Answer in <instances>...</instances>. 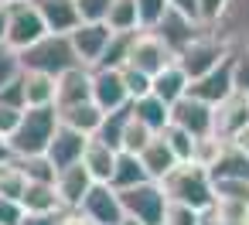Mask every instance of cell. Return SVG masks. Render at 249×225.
I'll return each mask as SVG.
<instances>
[{
	"label": "cell",
	"instance_id": "obj_36",
	"mask_svg": "<svg viewBox=\"0 0 249 225\" xmlns=\"http://www.w3.org/2000/svg\"><path fill=\"white\" fill-rule=\"evenodd\" d=\"M130 109H133V106H130ZM154 137H157V133H154L150 126H143L137 116H130L126 133H123V150H126V154H140V150H143V147H147Z\"/></svg>",
	"mask_w": 249,
	"mask_h": 225
},
{
	"label": "cell",
	"instance_id": "obj_30",
	"mask_svg": "<svg viewBox=\"0 0 249 225\" xmlns=\"http://www.w3.org/2000/svg\"><path fill=\"white\" fill-rule=\"evenodd\" d=\"M130 116H133V109H130V106L106 113V120H103V126H99V133H96V137H99L103 143H109L113 150H123V133H126Z\"/></svg>",
	"mask_w": 249,
	"mask_h": 225
},
{
	"label": "cell",
	"instance_id": "obj_22",
	"mask_svg": "<svg viewBox=\"0 0 249 225\" xmlns=\"http://www.w3.org/2000/svg\"><path fill=\"white\" fill-rule=\"evenodd\" d=\"M116 157H120V150H113L109 143H103L99 137H92L89 147H86V154H82V164L89 167V174H92L96 184H109L113 171H116Z\"/></svg>",
	"mask_w": 249,
	"mask_h": 225
},
{
	"label": "cell",
	"instance_id": "obj_12",
	"mask_svg": "<svg viewBox=\"0 0 249 225\" xmlns=\"http://www.w3.org/2000/svg\"><path fill=\"white\" fill-rule=\"evenodd\" d=\"M171 62H174V55L167 52V45H164L154 31H140V35H137L133 52H130V69L147 72V75L154 79V75H157V72H164Z\"/></svg>",
	"mask_w": 249,
	"mask_h": 225
},
{
	"label": "cell",
	"instance_id": "obj_19",
	"mask_svg": "<svg viewBox=\"0 0 249 225\" xmlns=\"http://www.w3.org/2000/svg\"><path fill=\"white\" fill-rule=\"evenodd\" d=\"M86 99H92V69L75 65L65 75H58V96H55V106L58 109L75 106V103H86Z\"/></svg>",
	"mask_w": 249,
	"mask_h": 225
},
{
	"label": "cell",
	"instance_id": "obj_37",
	"mask_svg": "<svg viewBox=\"0 0 249 225\" xmlns=\"http://www.w3.org/2000/svg\"><path fill=\"white\" fill-rule=\"evenodd\" d=\"M205 211L191 208V205H181V201H167V211H164V225H201Z\"/></svg>",
	"mask_w": 249,
	"mask_h": 225
},
{
	"label": "cell",
	"instance_id": "obj_13",
	"mask_svg": "<svg viewBox=\"0 0 249 225\" xmlns=\"http://www.w3.org/2000/svg\"><path fill=\"white\" fill-rule=\"evenodd\" d=\"M92 103L103 113L130 106V92L123 82V69H92Z\"/></svg>",
	"mask_w": 249,
	"mask_h": 225
},
{
	"label": "cell",
	"instance_id": "obj_33",
	"mask_svg": "<svg viewBox=\"0 0 249 225\" xmlns=\"http://www.w3.org/2000/svg\"><path fill=\"white\" fill-rule=\"evenodd\" d=\"M24 191H28V174L14 164V160H7L4 167H0V198H24Z\"/></svg>",
	"mask_w": 249,
	"mask_h": 225
},
{
	"label": "cell",
	"instance_id": "obj_2",
	"mask_svg": "<svg viewBox=\"0 0 249 225\" xmlns=\"http://www.w3.org/2000/svg\"><path fill=\"white\" fill-rule=\"evenodd\" d=\"M58 106H28L14 137H11V154L14 157H35L45 154L55 130H58Z\"/></svg>",
	"mask_w": 249,
	"mask_h": 225
},
{
	"label": "cell",
	"instance_id": "obj_41",
	"mask_svg": "<svg viewBox=\"0 0 249 225\" xmlns=\"http://www.w3.org/2000/svg\"><path fill=\"white\" fill-rule=\"evenodd\" d=\"M28 208L18 198H0V225H24Z\"/></svg>",
	"mask_w": 249,
	"mask_h": 225
},
{
	"label": "cell",
	"instance_id": "obj_27",
	"mask_svg": "<svg viewBox=\"0 0 249 225\" xmlns=\"http://www.w3.org/2000/svg\"><path fill=\"white\" fill-rule=\"evenodd\" d=\"M133 106V116L143 123V126H150L154 133H164L167 126H171V106L160 99V96H143V99H137V103H130Z\"/></svg>",
	"mask_w": 249,
	"mask_h": 225
},
{
	"label": "cell",
	"instance_id": "obj_42",
	"mask_svg": "<svg viewBox=\"0 0 249 225\" xmlns=\"http://www.w3.org/2000/svg\"><path fill=\"white\" fill-rule=\"evenodd\" d=\"M21 116H24V109L21 106H11V103H4L0 99V137H14V130H18V123H21Z\"/></svg>",
	"mask_w": 249,
	"mask_h": 225
},
{
	"label": "cell",
	"instance_id": "obj_15",
	"mask_svg": "<svg viewBox=\"0 0 249 225\" xmlns=\"http://www.w3.org/2000/svg\"><path fill=\"white\" fill-rule=\"evenodd\" d=\"M89 140H92V137H86V133H79V130H72V126L58 123V130H55V137H52V143H48L45 157H48L58 171H62V167H72V164H79V160H82V154H86Z\"/></svg>",
	"mask_w": 249,
	"mask_h": 225
},
{
	"label": "cell",
	"instance_id": "obj_32",
	"mask_svg": "<svg viewBox=\"0 0 249 225\" xmlns=\"http://www.w3.org/2000/svg\"><path fill=\"white\" fill-rule=\"evenodd\" d=\"M21 75H24L21 52H18V48H11L7 41H0V92H4L7 86H14Z\"/></svg>",
	"mask_w": 249,
	"mask_h": 225
},
{
	"label": "cell",
	"instance_id": "obj_28",
	"mask_svg": "<svg viewBox=\"0 0 249 225\" xmlns=\"http://www.w3.org/2000/svg\"><path fill=\"white\" fill-rule=\"evenodd\" d=\"M143 181H150V177H147V167L140 164V157L120 150L116 171H113V181H109V184H113L116 191H126V188H137V184H143Z\"/></svg>",
	"mask_w": 249,
	"mask_h": 225
},
{
	"label": "cell",
	"instance_id": "obj_49",
	"mask_svg": "<svg viewBox=\"0 0 249 225\" xmlns=\"http://www.w3.org/2000/svg\"><path fill=\"white\" fill-rule=\"evenodd\" d=\"M0 41H7V4H0Z\"/></svg>",
	"mask_w": 249,
	"mask_h": 225
},
{
	"label": "cell",
	"instance_id": "obj_47",
	"mask_svg": "<svg viewBox=\"0 0 249 225\" xmlns=\"http://www.w3.org/2000/svg\"><path fill=\"white\" fill-rule=\"evenodd\" d=\"M174 7H181L184 14H191V17H198V0H171Z\"/></svg>",
	"mask_w": 249,
	"mask_h": 225
},
{
	"label": "cell",
	"instance_id": "obj_5",
	"mask_svg": "<svg viewBox=\"0 0 249 225\" xmlns=\"http://www.w3.org/2000/svg\"><path fill=\"white\" fill-rule=\"evenodd\" d=\"M120 201H123L126 218L143 222V225H164L167 191H164L160 181H143L137 188H126V191H120Z\"/></svg>",
	"mask_w": 249,
	"mask_h": 225
},
{
	"label": "cell",
	"instance_id": "obj_50",
	"mask_svg": "<svg viewBox=\"0 0 249 225\" xmlns=\"http://www.w3.org/2000/svg\"><path fill=\"white\" fill-rule=\"evenodd\" d=\"M232 143H239V147H242V150L249 154V126H246V130H242V133H239V137H235Z\"/></svg>",
	"mask_w": 249,
	"mask_h": 225
},
{
	"label": "cell",
	"instance_id": "obj_11",
	"mask_svg": "<svg viewBox=\"0 0 249 225\" xmlns=\"http://www.w3.org/2000/svg\"><path fill=\"white\" fill-rule=\"evenodd\" d=\"M82 215H89L96 225H123L126 222V211H123V201H120V191L113 184H92V191L86 194Z\"/></svg>",
	"mask_w": 249,
	"mask_h": 225
},
{
	"label": "cell",
	"instance_id": "obj_44",
	"mask_svg": "<svg viewBox=\"0 0 249 225\" xmlns=\"http://www.w3.org/2000/svg\"><path fill=\"white\" fill-rule=\"evenodd\" d=\"M232 62H235V89L249 96V48L232 52Z\"/></svg>",
	"mask_w": 249,
	"mask_h": 225
},
{
	"label": "cell",
	"instance_id": "obj_18",
	"mask_svg": "<svg viewBox=\"0 0 249 225\" xmlns=\"http://www.w3.org/2000/svg\"><path fill=\"white\" fill-rule=\"evenodd\" d=\"M31 4L38 7L45 28H48L52 35H72V31L82 24L75 0H31Z\"/></svg>",
	"mask_w": 249,
	"mask_h": 225
},
{
	"label": "cell",
	"instance_id": "obj_16",
	"mask_svg": "<svg viewBox=\"0 0 249 225\" xmlns=\"http://www.w3.org/2000/svg\"><path fill=\"white\" fill-rule=\"evenodd\" d=\"M246 126H249V96L235 89L222 106H215V137L235 140Z\"/></svg>",
	"mask_w": 249,
	"mask_h": 225
},
{
	"label": "cell",
	"instance_id": "obj_3",
	"mask_svg": "<svg viewBox=\"0 0 249 225\" xmlns=\"http://www.w3.org/2000/svg\"><path fill=\"white\" fill-rule=\"evenodd\" d=\"M21 62H24V72H45V75H65L69 69L79 65V55L72 48V38L69 35H45L41 41H35L31 48L21 52Z\"/></svg>",
	"mask_w": 249,
	"mask_h": 225
},
{
	"label": "cell",
	"instance_id": "obj_17",
	"mask_svg": "<svg viewBox=\"0 0 249 225\" xmlns=\"http://www.w3.org/2000/svg\"><path fill=\"white\" fill-rule=\"evenodd\" d=\"M92 174H89V167L79 160V164H72V167H62L58 171V177H55V191H58V198H62V205H65V211H72V208H82V201H86V194L92 191Z\"/></svg>",
	"mask_w": 249,
	"mask_h": 225
},
{
	"label": "cell",
	"instance_id": "obj_24",
	"mask_svg": "<svg viewBox=\"0 0 249 225\" xmlns=\"http://www.w3.org/2000/svg\"><path fill=\"white\" fill-rule=\"evenodd\" d=\"M21 205L28 208V215H52V211H65L55 181H28V191L21 198Z\"/></svg>",
	"mask_w": 249,
	"mask_h": 225
},
{
	"label": "cell",
	"instance_id": "obj_45",
	"mask_svg": "<svg viewBox=\"0 0 249 225\" xmlns=\"http://www.w3.org/2000/svg\"><path fill=\"white\" fill-rule=\"evenodd\" d=\"M24 225H62V211H52V215H28Z\"/></svg>",
	"mask_w": 249,
	"mask_h": 225
},
{
	"label": "cell",
	"instance_id": "obj_46",
	"mask_svg": "<svg viewBox=\"0 0 249 225\" xmlns=\"http://www.w3.org/2000/svg\"><path fill=\"white\" fill-rule=\"evenodd\" d=\"M62 225H96L89 215H82L79 208H72V211H62Z\"/></svg>",
	"mask_w": 249,
	"mask_h": 225
},
{
	"label": "cell",
	"instance_id": "obj_20",
	"mask_svg": "<svg viewBox=\"0 0 249 225\" xmlns=\"http://www.w3.org/2000/svg\"><path fill=\"white\" fill-rule=\"evenodd\" d=\"M137 157H140V164L147 167V177H150V181H164V177H167V174L181 164V160L174 157L171 143L164 140V133H157V137H154V140H150V143H147Z\"/></svg>",
	"mask_w": 249,
	"mask_h": 225
},
{
	"label": "cell",
	"instance_id": "obj_25",
	"mask_svg": "<svg viewBox=\"0 0 249 225\" xmlns=\"http://www.w3.org/2000/svg\"><path fill=\"white\" fill-rule=\"evenodd\" d=\"M188 86H191V79H188V72L178 62H171L164 72L154 75V96H160L167 106H174L178 99H184L188 96Z\"/></svg>",
	"mask_w": 249,
	"mask_h": 225
},
{
	"label": "cell",
	"instance_id": "obj_35",
	"mask_svg": "<svg viewBox=\"0 0 249 225\" xmlns=\"http://www.w3.org/2000/svg\"><path fill=\"white\" fill-rule=\"evenodd\" d=\"M164 140L171 143V150H174V157H178L181 164H184V160H195V147H198V140H195L188 130H181V126L171 123V126L164 130Z\"/></svg>",
	"mask_w": 249,
	"mask_h": 225
},
{
	"label": "cell",
	"instance_id": "obj_51",
	"mask_svg": "<svg viewBox=\"0 0 249 225\" xmlns=\"http://www.w3.org/2000/svg\"><path fill=\"white\" fill-rule=\"evenodd\" d=\"M222 225H249V222H222Z\"/></svg>",
	"mask_w": 249,
	"mask_h": 225
},
{
	"label": "cell",
	"instance_id": "obj_21",
	"mask_svg": "<svg viewBox=\"0 0 249 225\" xmlns=\"http://www.w3.org/2000/svg\"><path fill=\"white\" fill-rule=\"evenodd\" d=\"M208 174H212V181H249V154L239 143L225 140V147H222L218 160L208 167Z\"/></svg>",
	"mask_w": 249,
	"mask_h": 225
},
{
	"label": "cell",
	"instance_id": "obj_39",
	"mask_svg": "<svg viewBox=\"0 0 249 225\" xmlns=\"http://www.w3.org/2000/svg\"><path fill=\"white\" fill-rule=\"evenodd\" d=\"M167 7H171V0H137V11H140V28L143 31H150L164 14H167Z\"/></svg>",
	"mask_w": 249,
	"mask_h": 225
},
{
	"label": "cell",
	"instance_id": "obj_7",
	"mask_svg": "<svg viewBox=\"0 0 249 225\" xmlns=\"http://www.w3.org/2000/svg\"><path fill=\"white\" fill-rule=\"evenodd\" d=\"M48 35L38 7L31 4V0H18V4H7V45L24 52L31 48L35 41H41Z\"/></svg>",
	"mask_w": 249,
	"mask_h": 225
},
{
	"label": "cell",
	"instance_id": "obj_8",
	"mask_svg": "<svg viewBox=\"0 0 249 225\" xmlns=\"http://www.w3.org/2000/svg\"><path fill=\"white\" fill-rule=\"evenodd\" d=\"M69 38H72V48H75V55H79V65L96 69V65L103 62V55H106V45H109L113 31H109L106 21H82Z\"/></svg>",
	"mask_w": 249,
	"mask_h": 225
},
{
	"label": "cell",
	"instance_id": "obj_14",
	"mask_svg": "<svg viewBox=\"0 0 249 225\" xmlns=\"http://www.w3.org/2000/svg\"><path fill=\"white\" fill-rule=\"evenodd\" d=\"M212 31H215L232 52L249 48V0H229L222 21H218Z\"/></svg>",
	"mask_w": 249,
	"mask_h": 225
},
{
	"label": "cell",
	"instance_id": "obj_31",
	"mask_svg": "<svg viewBox=\"0 0 249 225\" xmlns=\"http://www.w3.org/2000/svg\"><path fill=\"white\" fill-rule=\"evenodd\" d=\"M106 24H109V31H143V28H140L137 0H113Z\"/></svg>",
	"mask_w": 249,
	"mask_h": 225
},
{
	"label": "cell",
	"instance_id": "obj_6",
	"mask_svg": "<svg viewBox=\"0 0 249 225\" xmlns=\"http://www.w3.org/2000/svg\"><path fill=\"white\" fill-rule=\"evenodd\" d=\"M150 31H154V35L167 45V52L178 58V55H181V52H184L198 35H205L208 28H205L198 17H191V14H184L181 7H174V4H171V7H167V14H164Z\"/></svg>",
	"mask_w": 249,
	"mask_h": 225
},
{
	"label": "cell",
	"instance_id": "obj_26",
	"mask_svg": "<svg viewBox=\"0 0 249 225\" xmlns=\"http://www.w3.org/2000/svg\"><path fill=\"white\" fill-rule=\"evenodd\" d=\"M21 82H24V103L28 106H55V96H58V79L55 75L24 72Z\"/></svg>",
	"mask_w": 249,
	"mask_h": 225
},
{
	"label": "cell",
	"instance_id": "obj_34",
	"mask_svg": "<svg viewBox=\"0 0 249 225\" xmlns=\"http://www.w3.org/2000/svg\"><path fill=\"white\" fill-rule=\"evenodd\" d=\"M24 174H28V181H55L58 177V167L45 157V154H35V157H11Z\"/></svg>",
	"mask_w": 249,
	"mask_h": 225
},
{
	"label": "cell",
	"instance_id": "obj_38",
	"mask_svg": "<svg viewBox=\"0 0 249 225\" xmlns=\"http://www.w3.org/2000/svg\"><path fill=\"white\" fill-rule=\"evenodd\" d=\"M123 82H126V92H130V103H137V99H143V96H150L154 92V79L147 75V72H137V69H123Z\"/></svg>",
	"mask_w": 249,
	"mask_h": 225
},
{
	"label": "cell",
	"instance_id": "obj_10",
	"mask_svg": "<svg viewBox=\"0 0 249 225\" xmlns=\"http://www.w3.org/2000/svg\"><path fill=\"white\" fill-rule=\"evenodd\" d=\"M171 123L188 130L195 140L215 137V106H208V103H201L195 96H184V99H178L171 106Z\"/></svg>",
	"mask_w": 249,
	"mask_h": 225
},
{
	"label": "cell",
	"instance_id": "obj_1",
	"mask_svg": "<svg viewBox=\"0 0 249 225\" xmlns=\"http://www.w3.org/2000/svg\"><path fill=\"white\" fill-rule=\"evenodd\" d=\"M164 191H167V201H181V205H191L198 211H212L215 208V181L208 174V167L195 164V160H184L178 164L164 181Z\"/></svg>",
	"mask_w": 249,
	"mask_h": 225
},
{
	"label": "cell",
	"instance_id": "obj_9",
	"mask_svg": "<svg viewBox=\"0 0 249 225\" xmlns=\"http://www.w3.org/2000/svg\"><path fill=\"white\" fill-rule=\"evenodd\" d=\"M232 92H235V62H232V55L218 69H212L208 75H201V79H195L188 86V96H195V99H201L208 106H222Z\"/></svg>",
	"mask_w": 249,
	"mask_h": 225
},
{
	"label": "cell",
	"instance_id": "obj_4",
	"mask_svg": "<svg viewBox=\"0 0 249 225\" xmlns=\"http://www.w3.org/2000/svg\"><path fill=\"white\" fill-rule=\"evenodd\" d=\"M229 55H232V48H229V45H225L212 28H208V31H205V35H198V38H195V41H191L178 58H174V62H178V65L188 72V79L195 82V79L208 75L212 69H218Z\"/></svg>",
	"mask_w": 249,
	"mask_h": 225
},
{
	"label": "cell",
	"instance_id": "obj_43",
	"mask_svg": "<svg viewBox=\"0 0 249 225\" xmlns=\"http://www.w3.org/2000/svg\"><path fill=\"white\" fill-rule=\"evenodd\" d=\"M79 4V17L82 21H106L113 0H75Z\"/></svg>",
	"mask_w": 249,
	"mask_h": 225
},
{
	"label": "cell",
	"instance_id": "obj_53",
	"mask_svg": "<svg viewBox=\"0 0 249 225\" xmlns=\"http://www.w3.org/2000/svg\"><path fill=\"white\" fill-rule=\"evenodd\" d=\"M0 167H4V164H0Z\"/></svg>",
	"mask_w": 249,
	"mask_h": 225
},
{
	"label": "cell",
	"instance_id": "obj_52",
	"mask_svg": "<svg viewBox=\"0 0 249 225\" xmlns=\"http://www.w3.org/2000/svg\"><path fill=\"white\" fill-rule=\"evenodd\" d=\"M0 4H18V0H0Z\"/></svg>",
	"mask_w": 249,
	"mask_h": 225
},
{
	"label": "cell",
	"instance_id": "obj_40",
	"mask_svg": "<svg viewBox=\"0 0 249 225\" xmlns=\"http://www.w3.org/2000/svg\"><path fill=\"white\" fill-rule=\"evenodd\" d=\"M225 7H229V0H198V21L205 28H215L222 21Z\"/></svg>",
	"mask_w": 249,
	"mask_h": 225
},
{
	"label": "cell",
	"instance_id": "obj_48",
	"mask_svg": "<svg viewBox=\"0 0 249 225\" xmlns=\"http://www.w3.org/2000/svg\"><path fill=\"white\" fill-rule=\"evenodd\" d=\"M14 154H11V140L7 137H0V164H7Z\"/></svg>",
	"mask_w": 249,
	"mask_h": 225
},
{
	"label": "cell",
	"instance_id": "obj_23",
	"mask_svg": "<svg viewBox=\"0 0 249 225\" xmlns=\"http://www.w3.org/2000/svg\"><path fill=\"white\" fill-rule=\"evenodd\" d=\"M58 120H62L65 126H72V130L86 133V137H96L99 126H103V120H106V113H103L92 99H86V103H75V106L58 109Z\"/></svg>",
	"mask_w": 249,
	"mask_h": 225
},
{
	"label": "cell",
	"instance_id": "obj_29",
	"mask_svg": "<svg viewBox=\"0 0 249 225\" xmlns=\"http://www.w3.org/2000/svg\"><path fill=\"white\" fill-rule=\"evenodd\" d=\"M137 35H140V31H113V38H109V45H106V55H103V62H99L96 69H126Z\"/></svg>",
	"mask_w": 249,
	"mask_h": 225
}]
</instances>
